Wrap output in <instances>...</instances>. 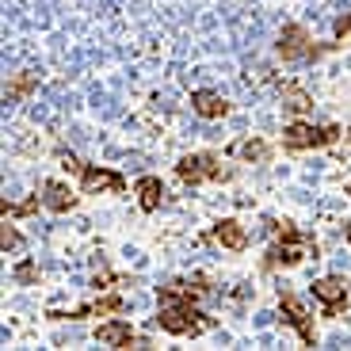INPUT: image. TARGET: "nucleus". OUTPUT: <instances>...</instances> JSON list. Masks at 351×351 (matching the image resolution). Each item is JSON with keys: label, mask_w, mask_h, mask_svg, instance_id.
<instances>
[{"label": "nucleus", "mask_w": 351, "mask_h": 351, "mask_svg": "<svg viewBox=\"0 0 351 351\" xmlns=\"http://www.w3.org/2000/svg\"><path fill=\"white\" fill-rule=\"evenodd\" d=\"M138 202L141 210H160V202H165V184H160L157 176H141L138 180Z\"/></svg>", "instance_id": "10"}, {"label": "nucleus", "mask_w": 351, "mask_h": 351, "mask_svg": "<svg viewBox=\"0 0 351 351\" xmlns=\"http://www.w3.org/2000/svg\"><path fill=\"white\" fill-rule=\"evenodd\" d=\"M282 107H287V111H294V114H302V111H309V107H313V99H309L302 88H282Z\"/></svg>", "instance_id": "14"}, {"label": "nucleus", "mask_w": 351, "mask_h": 351, "mask_svg": "<svg viewBox=\"0 0 351 351\" xmlns=\"http://www.w3.org/2000/svg\"><path fill=\"white\" fill-rule=\"evenodd\" d=\"M35 84H38L35 73H16V77L4 84V104H19L23 96H31V92H35Z\"/></svg>", "instance_id": "12"}, {"label": "nucleus", "mask_w": 351, "mask_h": 351, "mask_svg": "<svg viewBox=\"0 0 351 351\" xmlns=\"http://www.w3.org/2000/svg\"><path fill=\"white\" fill-rule=\"evenodd\" d=\"M214 241H218L221 248H233V252H241V248L248 245V233H245V226H241V221L226 218V221H218V226H214Z\"/></svg>", "instance_id": "9"}, {"label": "nucleus", "mask_w": 351, "mask_h": 351, "mask_svg": "<svg viewBox=\"0 0 351 351\" xmlns=\"http://www.w3.org/2000/svg\"><path fill=\"white\" fill-rule=\"evenodd\" d=\"M313 298L325 302L328 313H340V309L348 306V287H343V279L328 275V279H317V282H313Z\"/></svg>", "instance_id": "4"}, {"label": "nucleus", "mask_w": 351, "mask_h": 351, "mask_svg": "<svg viewBox=\"0 0 351 351\" xmlns=\"http://www.w3.org/2000/svg\"><path fill=\"white\" fill-rule=\"evenodd\" d=\"M279 306H282V321L298 328V336L306 343H313V325H309V317H306V309H302V302L294 298V294H287V290H279Z\"/></svg>", "instance_id": "3"}, {"label": "nucleus", "mask_w": 351, "mask_h": 351, "mask_svg": "<svg viewBox=\"0 0 351 351\" xmlns=\"http://www.w3.org/2000/svg\"><path fill=\"white\" fill-rule=\"evenodd\" d=\"M237 157L248 160V165H263V160L271 157V145H267V141H260V138H245L237 145Z\"/></svg>", "instance_id": "13"}, {"label": "nucleus", "mask_w": 351, "mask_h": 351, "mask_svg": "<svg viewBox=\"0 0 351 351\" xmlns=\"http://www.w3.org/2000/svg\"><path fill=\"white\" fill-rule=\"evenodd\" d=\"M176 172H180V180H184V184H202V180H229V168H221L214 153H191V157H184L180 165H176Z\"/></svg>", "instance_id": "1"}, {"label": "nucleus", "mask_w": 351, "mask_h": 351, "mask_svg": "<svg viewBox=\"0 0 351 351\" xmlns=\"http://www.w3.org/2000/svg\"><path fill=\"white\" fill-rule=\"evenodd\" d=\"M282 145L287 149H313V145H321V130H313L309 123H290L282 130Z\"/></svg>", "instance_id": "7"}, {"label": "nucleus", "mask_w": 351, "mask_h": 351, "mask_svg": "<svg viewBox=\"0 0 351 351\" xmlns=\"http://www.w3.org/2000/svg\"><path fill=\"white\" fill-rule=\"evenodd\" d=\"M62 168H65V172H73V176H84L88 165H80V157H73V153H62Z\"/></svg>", "instance_id": "18"}, {"label": "nucleus", "mask_w": 351, "mask_h": 351, "mask_svg": "<svg viewBox=\"0 0 351 351\" xmlns=\"http://www.w3.org/2000/svg\"><path fill=\"white\" fill-rule=\"evenodd\" d=\"M0 248H4V252H12V248H19V229L12 226L8 218H4V226H0Z\"/></svg>", "instance_id": "16"}, {"label": "nucleus", "mask_w": 351, "mask_h": 351, "mask_svg": "<svg viewBox=\"0 0 351 351\" xmlns=\"http://www.w3.org/2000/svg\"><path fill=\"white\" fill-rule=\"evenodd\" d=\"M348 241H351V229H348Z\"/></svg>", "instance_id": "22"}, {"label": "nucleus", "mask_w": 351, "mask_h": 351, "mask_svg": "<svg viewBox=\"0 0 351 351\" xmlns=\"http://www.w3.org/2000/svg\"><path fill=\"white\" fill-rule=\"evenodd\" d=\"M348 191H351V180H348Z\"/></svg>", "instance_id": "21"}, {"label": "nucleus", "mask_w": 351, "mask_h": 351, "mask_svg": "<svg viewBox=\"0 0 351 351\" xmlns=\"http://www.w3.org/2000/svg\"><path fill=\"white\" fill-rule=\"evenodd\" d=\"M348 31H351V16H340L336 19V35H348Z\"/></svg>", "instance_id": "20"}, {"label": "nucleus", "mask_w": 351, "mask_h": 351, "mask_svg": "<svg viewBox=\"0 0 351 351\" xmlns=\"http://www.w3.org/2000/svg\"><path fill=\"white\" fill-rule=\"evenodd\" d=\"M340 138V126H321V145H332Z\"/></svg>", "instance_id": "19"}, {"label": "nucleus", "mask_w": 351, "mask_h": 351, "mask_svg": "<svg viewBox=\"0 0 351 351\" xmlns=\"http://www.w3.org/2000/svg\"><path fill=\"white\" fill-rule=\"evenodd\" d=\"M43 202L50 206V210L65 214V210H73V206H77V195H73L69 184H62V180H50V184L43 187Z\"/></svg>", "instance_id": "8"}, {"label": "nucleus", "mask_w": 351, "mask_h": 351, "mask_svg": "<svg viewBox=\"0 0 351 351\" xmlns=\"http://www.w3.org/2000/svg\"><path fill=\"white\" fill-rule=\"evenodd\" d=\"M96 340L104 343V348H130L138 336H134L130 321H104V325L96 328Z\"/></svg>", "instance_id": "6"}, {"label": "nucleus", "mask_w": 351, "mask_h": 351, "mask_svg": "<svg viewBox=\"0 0 351 351\" xmlns=\"http://www.w3.org/2000/svg\"><path fill=\"white\" fill-rule=\"evenodd\" d=\"M191 107H195V114H202V119H226V111H229V104L218 96V92H195Z\"/></svg>", "instance_id": "11"}, {"label": "nucleus", "mask_w": 351, "mask_h": 351, "mask_svg": "<svg viewBox=\"0 0 351 351\" xmlns=\"http://www.w3.org/2000/svg\"><path fill=\"white\" fill-rule=\"evenodd\" d=\"M119 309H123V298H119V294H107V298L96 302V313H119Z\"/></svg>", "instance_id": "17"}, {"label": "nucleus", "mask_w": 351, "mask_h": 351, "mask_svg": "<svg viewBox=\"0 0 351 351\" xmlns=\"http://www.w3.org/2000/svg\"><path fill=\"white\" fill-rule=\"evenodd\" d=\"M279 53L287 58V62H298V58H317L321 50L309 43V31H306V27L290 23V27H282V35H279Z\"/></svg>", "instance_id": "2"}, {"label": "nucleus", "mask_w": 351, "mask_h": 351, "mask_svg": "<svg viewBox=\"0 0 351 351\" xmlns=\"http://www.w3.org/2000/svg\"><path fill=\"white\" fill-rule=\"evenodd\" d=\"M12 279H16L19 287H31V282L38 279V267H35V263H31V260H23V263H19V267H16V271H12Z\"/></svg>", "instance_id": "15"}, {"label": "nucleus", "mask_w": 351, "mask_h": 351, "mask_svg": "<svg viewBox=\"0 0 351 351\" xmlns=\"http://www.w3.org/2000/svg\"><path fill=\"white\" fill-rule=\"evenodd\" d=\"M80 187H84L88 195H99V191H123V176L111 172V168H84V176H80Z\"/></svg>", "instance_id": "5"}]
</instances>
